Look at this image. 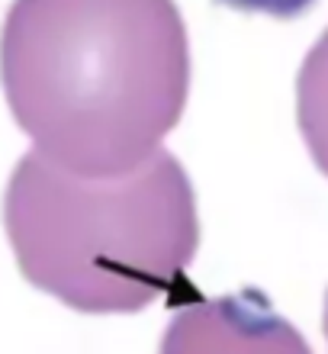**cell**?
I'll return each instance as SVG.
<instances>
[{
	"instance_id": "1",
	"label": "cell",
	"mask_w": 328,
	"mask_h": 354,
	"mask_svg": "<svg viewBox=\"0 0 328 354\" xmlns=\"http://www.w3.org/2000/svg\"><path fill=\"white\" fill-rule=\"evenodd\" d=\"M0 84L32 151L55 168L132 174L184 116L187 26L174 0H13Z\"/></svg>"
},
{
	"instance_id": "2",
	"label": "cell",
	"mask_w": 328,
	"mask_h": 354,
	"mask_svg": "<svg viewBox=\"0 0 328 354\" xmlns=\"http://www.w3.org/2000/svg\"><path fill=\"white\" fill-rule=\"evenodd\" d=\"M3 229L19 274L77 313H142L197 297L187 277L200 248L197 194L168 149L104 180L26 151L7 180Z\"/></svg>"
},
{
	"instance_id": "3",
	"label": "cell",
	"mask_w": 328,
	"mask_h": 354,
	"mask_svg": "<svg viewBox=\"0 0 328 354\" xmlns=\"http://www.w3.org/2000/svg\"><path fill=\"white\" fill-rule=\"evenodd\" d=\"M158 354H312V348L261 290H238L187 299L164 328Z\"/></svg>"
},
{
	"instance_id": "4",
	"label": "cell",
	"mask_w": 328,
	"mask_h": 354,
	"mask_svg": "<svg viewBox=\"0 0 328 354\" xmlns=\"http://www.w3.org/2000/svg\"><path fill=\"white\" fill-rule=\"evenodd\" d=\"M296 122L316 168L328 177V29L302 58L296 77Z\"/></svg>"
},
{
	"instance_id": "5",
	"label": "cell",
	"mask_w": 328,
	"mask_h": 354,
	"mask_svg": "<svg viewBox=\"0 0 328 354\" xmlns=\"http://www.w3.org/2000/svg\"><path fill=\"white\" fill-rule=\"evenodd\" d=\"M222 3H229L235 10H248V13H271V17L290 19L306 13L316 0H222Z\"/></svg>"
},
{
	"instance_id": "6",
	"label": "cell",
	"mask_w": 328,
	"mask_h": 354,
	"mask_svg": "<svg viewBox=\"0 0 328 354\" xmlns=\"http://www.w3.org/2000/svg\"><path fill=\"white\" fill-rule=\"evenodd\" d=\"M322 328H325V342H328V293H325V316H322Z\"/></svg>"
}]
</instances>
